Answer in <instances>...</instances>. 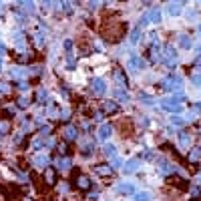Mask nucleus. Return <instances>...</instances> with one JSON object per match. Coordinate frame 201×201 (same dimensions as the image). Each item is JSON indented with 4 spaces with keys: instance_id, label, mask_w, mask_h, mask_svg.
Returning <instances> with one entry per match:
<instances>
[{
    "instance_id": "f257e3e1",
    "label": "nucleus",
    "mask_w": 201,
    "mask_h": 201,
    "mask_svg": "<svg viewBox=\"0 0 201 201\" xmlns=\"http://www.w3.org/2000/svg\"><path fill=\"white\" fill-rule=\"evenodd\" d=\"M165 183H167V185H173V187H179L181 191H185L187 187H189V181H185V179L177 177V175H167Z\"/></svg>"
},
{
    "instance_id": "f03ea898",
    "label": "nucleus",
    "mask_w": 201,
    "mask_h": 201,
    "mask_svg": "<svg viewBox=\"0 0 201 201\" xmlns=\"http://www.w3.org/2000/svg\"><path fill=\"white\" fill-rule=\"evenodd\" d=\"M75 181H76V187H79V189H83V191L91 189V185H93V181L87 177V175H80V177H76Z\"/></svg>"
},
{
    "instance_id": "7ed1b4c3",
    "label": "nucleus",
    "mask_w": 201,
    "mask_h": 201,
    "mask_svg": "<svg viewBox=\"0 0 201 201\" xmlns=\"http://www.w3.org/2000/svg\"><path fill=\"white\" fill-rule=\"evenodd\" d=\"M44 179H46V183H48V187H54V185H57V171H54L53 167H46Z\"/></svg>"
},
{
    "instance_id": "20e7f679",
    "label": "nucleus",
    "mask_w": 201,
    "mask_h": 201,
    "mask_svg": "<svg viewBox=\"0 0 201 201\" xmlns=\"http://www.w3.org/2000/svg\"><path fill=\"white\" fill-rule=\"evenodd\" d=\"M103 115H111V113H117L119 111V105L115 101H107V103H103Z\"/></svg>"
},
{
    "instance_id": "39448f33",
    "label": "nucleus",
    "mask_w": 201,
    "mask_h": 201,
    "mask_svg": "<svg viewBox=\"0 0 201 201\" xmlns=\"http://www.w3.org/2000/svg\"><path fill=\"white\" fill-rule=\"evenodd\" d=\"M93 93H95L97 97H101L103 93H105V80H103V79L93 80Z\"/></svg>"
},
{
    "instance_id": "423d86ee",
    "label": "nucleus",
    "mask_w": 201,
    "mask_h": 201,
    "mask_svg": "<svg viewBox=\"0 0 201 201\" xmlns=\"http://www.w3.org/2000/svg\"><path fill=\"white\" fill-rule=\"evenodd\" d=\"M115 79H117V80H119V83H121L125 89H129V79L125 76V72H123L121 68H117V71H115Z\"/></svg>"
},
{
    "instance_id": "0eeeda50",
    "label": "nucleus",
    "mask_w": 201,
    "mask_h": 201,
    "mask_svg": "<svg viewBox=\"0 0 201 201\" xmlns=\"http://www.w3.org/2000/svg\"><path fill=\"white\" fill-rule=\"evenodd\" d=\"M117 191H119V193H125V195H133L135 193V187L131 185V183H129V185H127V183H121V185L117 187Z\"/></svg>"
},
{
    "instance_id": "6e6552de",
    "label": "nucleus",
    "mask_w": 201,
    "mask_h": 201,
    "mask_svg": "<svg viewBox=\"0 0 201 201\" xmlns=\"http://www.w3.org/2000/svg\"><path fill=\"white\" fill-rule=\"evenodd\" d=\"M97 173L99 175H113V169L109 167V165H105V163H101V165H97Z\"/></svg>"
},
{
    "instance_id": "1a4fd4ad",
    "label": "nucleus",
    "mask_w": 201,
    "mask_h": 201,
    "mask_svg": "<svg viewBox=\"0 0 201 201\" xmlns=\"http://www.w3.org/2000/svg\"><path fill=\"white\" fill-rule=\"evenodd\" d=\"M76 135H79L76 127H66V141H75Z\"/></svg>"
},
{
    "instance_id": "9d476101",
    "label": "nucleus",
    "mask_w": 201,
    "mask_h": 201,
    "mask_svg": "<svg viewBox=\"0 0 201 201\" xmlns=\"http://www.w3.org/2000/svg\"><path fill=\"white\" fill-rule=\"evenodd\" d=\"M137 167H139V161H137V159L129 161V163L125 165V173H133V171H137Z\"/></svg>"
},
{
    "instance_id": "9b49d317",
    "label": "nucleus",
    "mask_w": 201,
    "mask_h": 201,
    "mask_svg": "<svg viewBox=\"0 0 201 201\" xmlns=\"http://www.w3.org/2000/svg\"><path fill=\"white\" fill-rule=\"evenodd\" d=\"M139 34H141V26H137L133 32H131V36H129V40H131V44H135V42H139Z\"/></svg>"
},
{
    "instance_id": "f8f14e48",
    "label": "nucleus",
    "mask_w": 201,
    "mask_h": 201,
    "mask_svg": "<svg viewBox=\"0 0 201 201\" xmlns=\"http://www.w3.org/2000/svg\"><path fill=\"white\" fill-rule=\"evenodd\" d=\"M101 139L103 141H107V139H109V135H111V125H105V127H103V129H101Z\"/></svg>"
},
{
    "instance_id": "ddd939ff",
    "label": "nucleus",
    "mask_w": 201,
    "mask_h": 201,
    "mask_svg": "<svg viewBox=\"0 0 201 201\" xmlns=\"http://www.w3.org/2000/svg\"><path fill=\"white\" fill-rule=\"evenodd\" d=\"M58 151H61V155H62V157H65V155H66V157H68V155H72V153H71V147H68L66 143H61Z\"/></svg>"
},
{
    "instance_id": "4468645a",
    "label": "nucleus",
    "mask_w": 201,
    "mask_h": 201,
    "mask_svg": "<svg viewBox=\"0 0 201 201\" xmlns=\"http://www.w3.org/2000/svg\"><path fill=\"white\" fill-rule=\"evenodd\" d=\"M179 40H181V42H179V44H181V48H189V46H191V38H189V36H185V34H183V36L179 38Z\"/></svg>"
},
{
    "instance_id": "2eb2a0df",
    "label": "nucleus",
    "mask_w": 201,
    "mask_h": 201,
    "mask_svg": "<svg viewBox=\"0 0 201 201\" xmlns=\"http://www.w3.org/2000/svg\"><path fill=\"white\" fill-rule=\"evenodd\" d=\"M181 6H183V4H169V12H171V14H179V12H181Z\"/></svg>"
},
{
    "instance_id": "dca6fc26",
    "label": "nucleus",
    "mask_w": 201,
    "mask_h": 201,
    "mask_svg": "<svg viewBox=\"0 0 201 201\" xmlns=\"http://www.w3.org/2000/svg\"><path fill=\"white\" fill-rule=\"evenodd\" d=\"M197 159H199V149L195 147V149L189 151V161H195V163H197Z\"/></svg>"
},
{
    "instance_id": "f3484780",
    "label": "nucleus",
    "mask_w": 201,
    "mask_h": 201,
    "mask_svg": "<svg viewBox=\"0 0 201 201\" xmlns=\"http://www.w3.org/2000/svg\"><path fill=\"white\" fill-rule=\"evenodd\" d=\"M10 131V123L8 121H0V133H8Z\"/></svg>"
},
{
    "instance_id": "a211bd4d",
    "label": "nucleus",
    "mask_w": 201,
    "mask_h": 201,
    "mask_svg": "<svg viewBox=\"0 0 201 201\" xmlns=\"http://www.w3.org/2000/svg\"><path fill=\"white\" fill-rule=\"evenodd\" d=\"M135 201H149V193H137Z\"/></svg>"
},
{
    "instance_id": "6ab92c4d",
    "label": "nucleus",
    "mask_w": 201,
    "mask_h": 201,
    "mask_svg": "<svg viewBox=\"0 0 201 201\" xmlns=\"http://www.w3.org/2000/svg\"><path fill=\"white\" fill-rule=\"evenodd\" d=\"M18 107H20V109H26V107H28V99H26V97H20V99H18Z\"/></svg>"
},
{
    "instance_id": "aec40b11",
    "label": "nucleus",
    "mask_w": 201,
    "mask_h": 201,
    "mask_svg": "<svg viewBox=\"0 0 201 201\" xmlns=\"http://www.w3.org/2000/svg\"><path fill=\"white\" fill-rule=\"evenodd\" d=\"M0 201H8V193H6V189H4L2 185H0Z\"/></svg>"
},
{
    "instance_id": "412c9836",
    "label": "nucleus",
    "mask_w": 201,
    "mask_h": 201,
    "mask_svg": "<svg viewBox=\"0 0 201 201\" xmlns=\"http://www.w3.org/2000/svg\"><path fill=\"white\" fill-rule=\"evenodd\" d=\"M151 18H153V22H159V20H161V12H159V10H153Z\"/></svg>"
},
{
    "instance_id": "4be33fe9",
    "label": "nucleus",
    "mask_w": 201,
    "mask_h": 201,
    "mask_svg": "<svg viewBox=\"0 0 201 201\" xmlns=\"http://www.w3.org/2000/svg\"><path fill=\"white\" fill-rule=\"evenodd\" d=\"M171 123H173V125H177V127H181L183 125V119L181 117H173V119H171Z\"/></svg>"
},
{
    "instance_id": "5701e85b",
    "label": "nucleus",
    "mask_w": 201,
    "mask_h": 201,
    "mask_svg": "<svg viewBox=\"0 0 201 201\" xmlns=\"http://www.w3.org/2000/svg\"><path fill=\"white\" fill-rule=\"evenodd\" d=\"M115 95H117V99H121V101H125L127 99V95L123 91H115Z\"/></svg>"
},
{
    "instance_id": "b1692460",
    "label": "nucleus",
    "mask_w": 201,
    "mask_h": 201,
    "mask_svg": "<svg viewBox=\"0 0 201 201\" xmlns=\"http://www.w3.org/2000/svg\"><path fill=\"white\" fill-rule=\"evenodd\" d=\"M105 151H107V155H115V147H111V145H107Z\"/></svg>"
},
{
    "instance_id": "393cba45",
    "label": "nucleus",
    "mask_w": 201,
    "mask_h": 201,
    "mask_svg": "<svg viewBox=\"0 0 201 201\" xmlns=\"http://www.w3.org/2000/svg\"><path fill=\"white\" fill-rule=\"evenodd\" d=\"M65 48H66V50L72 48V42H71V40H65Z\"/></svg>"
}]
</instances>
